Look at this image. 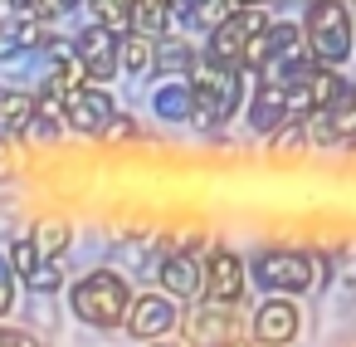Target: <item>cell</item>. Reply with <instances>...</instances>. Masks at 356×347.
<instances>
[{"label": "cell", "mask_w": 356, "mask_h": 347, "mask_svg": "<svg viewBox=\"0 0 356 347\" xmlns=\"http://www.w3.org/2000/svg\"><path fill=\"white\" fill-rule=\"evenodd\" d=\"M69 303H74V318H79V323L108 332V327H122V318H127V308H132V288H127V279L113 274V269H88V274L74 284Z\"/></svg>", "instance_id": "1"}, {"label": "cell", "mask_w": 356, "mask_h": 347, "mask_svg": "<svg viewBox=\"0 0 356 347\" xmlns=\"http://www.w3.org/2000/svg\"><path fill=\"white\" fill-rule=\"evenodd\" d=\"M186 88H191V108H195L191 123H200L205 132L220 128V123H229L239 113V103H244V74L225 69V64H210V59L191 74Z\"/></svg>", "instance_id": "2"}, {"label": "cell", "mask_w": 356, "mask_h": 347, "mask_svg": "<svg viewBox=\"0 0 356 347\" xmlns=\"http://www.w3.org/2000/svg\"><path fill=\"white\" fill-rule=\"evenodd\" d=\"M302 30V45H307V59L317 69H337L346 54H351V10L346 6H307V20L298 25Z\"/></svg>", "instance_id": "3"}, {"label": "cell", "mask_w": 356, "mask_h": 347, "mask_svg": "<svg viewBox=\"0 0 356 347\" xmlns=\"http://www.w3.org/2000/svg\"><path fill=\"white\" fill-rule=\"evenodd\" d=\"M254 284L268 288V298H298L317 284V259L298 249H268L254 264Z\"/></svg>", "instance_id": "4"}, {"label": "cell", "mask_w": 356, "mask_h": 347, "mask_svg": "<svg viewBox=\"0 0 356 347\" xmlns=\"http://www.w3.org/2000/svg\"><path fill=\"white\" fill-rule=\"evenodd\" d=\"M268 30V15L264 10H229L215 30H210V64H225V69H239L244 64V49L254 35Z\"/></svg>", "instance_id": "5"}, {"label": "cell", "mask_w": 356, "mask_h": 347, "mask_svg": "<svg viewBox=\"0 0 356 347\" xmlns=\"http://www.w3.org/2000/svg\"><path fill=\"white\" fill-rule=\"evenodd\" d=\"M249 288V269L234 249H215L210 259H200V293L205 303H220V308H234Z\"/></svg>", "instance_id": "6"}, {"label": "cell", "mask_w": 356, "mask_h": 347, "mask_svg": "<svg viewBox=\"0 0 356 347\" xmlns=\"http://www.w3.org/2000/svg\"><path fill=\"white\" fill-rule=\"evenodd\" d=\"M176 323H181V308H176L166 293H142V298H132V308H127V318H122V327H127L137 342H161V337H171Z\"/></svg>", "instance_id": "7"}, {"label": "cell", "mask_w": 356, "mask_h": 347, "mask_svg": "<svg viewBox=\"0 0 356 347\" xmlns=\"http://www.w3.org/2000/svg\"><path fill=\"white\" fill-rule=\"evenodd\" d=\"M113 113H118L113 93H108V88H93V84H83V88H74V93L64 98V113H59V118H64L74 132L98 137V132L113 123Z\"/></svg>", "instance_id": "8"}, {"label": "cell", "mask_w": 356, "mask_h": 347, "mask_svg": "<svg viewBox=\"0 0 356 347\" xmlns=\"http://www.w3.org/2000/svg\"><path fill=\"white\" fill-rule=\"evenodd\" d=\"M302 332V308L293 298H264L254 308V342L259 347H288Z\"/></svg>", "instance_id": "9"}, {"label": "cell", "mask_w": 356, "mask_h": 347, "mask_svg": "<svg viewBox=\"0 0 356 347\" xmlns=\"http://www.w3.org/2000/svg\"><path fill=\"white\" fill-rule=\"evenodd\" d=\"M74 59L83 64V79H88L93 88H103V84L118 74V40H113L103 25H88V30H79V40H74Z\"/></svg>", "instance_id": "10"}, {"label": "cell", "mask_w": 356, "mask_h": 347, "mask_svg": "<svg viewBox=\"0 0 356 347\" xmlns=\"http://www.w3.org/2000/svg\"><path fill=\"white\" fill-rule=\"evenodd\" d=\"M186 342H195V347H225V342H239V318H234V308L195 303L191 318H186Z\"/></svg>", "instance_id": "11"}, {"label": "cell", "mask_w": 356, "mask_h": 347, "mask_svg": "<svg viewBox=\"0 0 356 347\" xmlns=\"http://www.w3.org/2000/svg\"><path fill=\"white\" fill-rule=\"evenodd\" d=\"M49 45H54V30L44 20L25 15V10H20V20L0 25V64H10V59H20L30 49H49Z\"/></svg>", "instance_id": "12"}, {"label": "cell", "mask_w": 356, "mask_h": 347, "mask_svg": "<svg viewBox=\"0 0 356 347\" xmlns=\"http://www.w3.org/2000/svg\"><path fill=\"white\" fill-rule=\"evenodd\" d=\"M156 279H161V293H166L171 303H186V298H195V293H200V259H195L191 249H181V254L161 259Z\"/></svg>", "instance_id": "13"}, {"label": "cell", "mask_w": 356, "mask_h": 347, "mask_svg": "<svg viewBox=\"0 0 356 347\" xmlns=\"http://www.w3.org/2000/svg\"><path fill=\"white\" fill-rule=\"evenodd\" d=\"M283 123H288V88H278V84H264V79H259V93L249 98V128L273 137Z\"/></svg>", "instance_id": "14"}, {"label": "cell", "mask_w": 356, "mask_h": 347, "mask_svg": "<svg viewBox=\"0 0 356 347\" xmlns=\"http://www.w3.org/2000/svg\"><path fill=\"white\" fill-rule=\"evenodd\" d=\"M152 108H156V118H166V123H191V118H195V108H191V88H186L181 79L161 84V88L152 93Z\"/></svg>", "instance_id": "15"}, {"label": "cell", "mask_w": 356, "mask_h": 347, "mask_svg": "<svg viewBox=\"0 0 356 347\" xmlns=\"http://www.w3.org/2000/svg\"><path fill=\"white\" fill-rule=\"evenodd\" d=\"M152 59H156V45L152 40H137V35H127V40H118V69L122 74H152Z\"/></svg>", "instance_id": "16"}, {"label": "cell", "mask_w": 356, "mask_h": 347, "mask_svg": "<svg viewBox=\"0 0 356 347\" xmlns=\"http://www.w3.org/2000/svg\"><path fill=\"white\" fill-rule=\"evenodd\" d=\"M35 118V93H6V103H0V137H20Z\"/></svg>", "instance_id": "17"}, {"label": "cell", "mask_w": 356, "mask_h": 347, "mask_svg": "<svg viewBox=\"0 0 356 347\" xmlns=\"http://www.w3.org/2000/svg\"><path fill=\"white\" fill-rule=\"evenodd\" d=\"M171 30V10L156 6V0H142V6H132V35L137 40H156Z\"/></svg>", "instance_id": "18"}, {"label": "cell", "mask_w": 356, "mask_h": 347, "mask_svg": "<svg viewBox=\"0 0 356 347\" xmlns=\"http://www.w3.org/2000/svg\"><path fill=\"white\" fill-rule=\"evenodd\" d=\"M30 240H35V249H40V259H59V254H64V249L74 245V230H69L64 220H40Z\"/></svg>", "instance_id": "19"}, {"label": "cell", "mask_w": 356, "mask_h": 347, "mask_svg": "<svg viewBox=\"0 0 356 347\" xmlns=\"http://www.w3.org/2000/svg\"><path fill=\"white\" fill-rule=\"evenodd\" d=\"M152 69H161V74H195V49L186 45V40H171V45H161L156 49V59H152Z\"/></svg>", "instance_id": "20"}, {"label": "cell", "mask_w": 356, "mask_h": 347, "mask_svg": "<svg viewBox=\"0 0 356 347\" xmlns=\"http://www.w3.org/2000/svg\"><path fill=\"white\" fill-rule=\"evenodd\" d=\"M93 25H103L113 40H127V35H132V6H118V0L93 6Z\"/></svg>", "instance_id": "21"}, {"label": "cell", "mask_w": 356, "mask_h": 347, "mask_svg": "<svg viewBox=\"0 0 356 347\" xmlns=\"http://www.w3.org/2000/svg\"><path fill=\"white\" fill-rule=\"evenodd\" d=\"M59 132H64V128H59V118H40V113H35V118H30V128H25L15 142H20V147H40V152H44V147H59Z\"/></svg>", "instance_id": "22"}, {"label": "cell", "mask_w": 356, "mask_h": 347, "mask_svg": "<svg viewBox=\"0 0 356 347\" xmlns=\"http://www.w3.org/2000/svg\"><path fill=\"white\" fill-rule=\"evenodd\" d=\"M25 288H30V293H59V288H64V264H59V259H40V264L25 274Z\"/></svg>", "instance_id": "23"}, {"label": "cell", "mask_w": 356, "mask_h": 347, "mask_svg": "<svg viewBox=\"0 0 356 347\" xmlns=\"http://www.w3.org/2000/svg\"><path fill=\"white\" fill-rule=\"evenodd\" d=\"M268 147H273V157H278V162H283V157H298V152L307 147V132H302V123H293V118H288V123H283V128L268 137Z\"/></svg>", "instance_id": "24"}, {"label": "cell", "mask_w": 356, "mask_h": 347, "mask_svg": "<svg viewBox=\"0 0 356 347\" xmlns=\"http://www.w3.org/2000/svg\"><path fill=\"white\" fill-rule=\"evenodd\" d=\"M6 264H10V274H15V279H25V274L40 264V249H35V240H30V235L10 240V249H6Z\"/></svg>", "instance_id": "25"}, {"label": "cell", "mask_w": 356, "mask_h": 347, "mask_svg": "<svg viewBox=\"0 0 356 347\" xmlns=\"http://www.w3.org/2000/svg\"><path fill=\"white\" fill-rule=\"evenodd\" d=\"M103 137V147H122V142H137V123L127 118V113H113V123L98 132Z\"/></svg>", "instance_id": "26"}, {"label": "cell", "mask_w": 356, "mask_h": 347, "mask_svg": "<svg viewBox=\"0 0 356 347\" xmlns=\"http://www.w3.org/2000/svg\"><path fill=\"white\" fill-rule=\"evenodd\" d=\"M15 171H20V142L0 137V181H15Z\"/></svg>", "instance_id": "27"}, {"label": "cell", "mask_w": 356, "mask_h": 347, "mask_svg": "<svg viewBox=\"0 0 356 347\" xmlns=\"http://www.w3.org/2000/svg\"><path fill=\"white\" fill-rule=\"evenodd\" d=\"M10 308H15V274H10L6 254H0V318H6Z\"/></svg>", "instance_id": "28"}, {"label": "cell", "mask_w": 356, "mask_h": 347, "mask_svg": "<svg viewBox=\"0 0 356 347\" xmlns=\"http://www.w3.org/2000/svg\"><path fill=\"white\" fill-rule=\"evenodd\" d=\"M0 347H40L30 332H20V327H0Z\"/></svg>", "instance_id": "29"}, {"label": "cell", "mask_w": 356, "mask_h": 347, "mask_svg": "<svg viewBox=\"0 0 356 347\" xmlns=\"http://www.w3.org/2000/svg\"><path fill=\"white\" fill-rule=\"evenodd\" d=\"M147 347H186V342H147Z\"/></svg>", "instance_id": "30"}, {"label": "cell", "mask_w": 356, "mask_h": 347, "mask_svg": "<svg viewBox=\"0 0 356 347\" xmlns=\"http://www.w3.org/2000/svg\"><path fill=\"white\" fill-rule=\"evenodd\" d=\"M225 347H249V342H244V337H239V342H225Z\"/></svg>", "instance_id": "31"}, {"label": "cell", "mask_w": 356, "mask_h": 347, "mask_svg": "<svg viewBox=\"0 0 356 347\" xmlns=\"http://www.w3.org/2000/svg\"><path fill=\"white\" fill-rule=\"evenodd\" d=\"M0 103H6V88H0Z\"/></svg>", "instance_id": "32"}, {"label": "cell", "mask_w": 356, "mask_h": 347, "mask_svg": "<svg viewBox=\"0 0 356 347\" xmlns=\"http://www.w3.org/2000/svg\"><path fill=\"white\" fill-rule=\"evenodd\" d=\"M351 49H356V35H351Z\"/></svg>", "instance_id": "33"}]
</instances>
